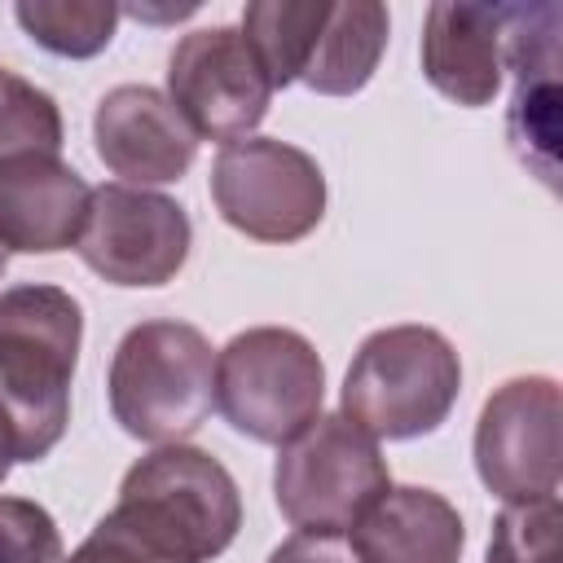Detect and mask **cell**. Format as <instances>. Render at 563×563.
<instances>
[{
	"mask_svg": "<svg viewBox=\"0 0 563 563\" xmlns=\"http://www.w3.org/2000/svg\"><path fill=\"white\" fill-rule=\"evenodd\" d=\"M163 563H207L242 528V493L220 457L194 444H158L128 466L106 510Z\"/></svg>",
	"mask_w": 563,
	"mask_h": 563,
	"instance_id": "6da1fadb",
	"label": "cell"
},
{
	"mask_svg": "<svg viewBox=\"0 0 563 563\" xmlns=\"http://www.w3.org/2000/svg\"><path fill=\"white\" fill-rule=\"evenodd\" d=\"M79 343L84 308L70 290L44 282L0 290V396L26 435L31 462L48 457L66 435Z\"/></svg>",
	"mask_w": 563,
	"mask_h": 563,
	"instance_id": "7a4b0ae2",
	"label": "cell"
},
{
	"mask_svg": "<svg viewBox=\"0 0 563 563\" xmlns=\"http://www.w3.org/2000/svg\"><path fill=\"white\" fill-rule=\"evenodd\" d=\"M106 391L132 440L180 444L216 405V352L189 321H141L119 339Z\"/></svg>",
	"mask_w": 563,
	"mask_h": 563,
	"instance_id": "3957f363",
	"label": "cell"
},
{
	"mask_svg": "<svg viewBox=\"0 0 563 563\" xmlns=\"http://www.w3.org/2000/svg\"><path fill=\"white\" fill-rule=\"evenodd\" d=\"M462 391L457 347L431 325L374 330L339 391V413L374 440H413L435 431Z\"/></svg>",
	"mask_w": 563,
	"mask_h": 563,
	"instance_id": "277c9868",
	"label": "cell"
},
{
	"mask_svg": "<svg viewBox=\"0 0 563 563\" xmlns=\"http://www.w3.org/2000/svg\"><path fill=\"white\" fill-rule=\"evenodd\" d=\"M325 400L317 347L286 325H251L216 356V405L224 422L255 444H286Z\"/></svg>",
	"mask_w": 563,
	"mask_h": 563,
	"instance_id": "5b68a950",
	"label": "cell"
},
{
	"mask_svg": "<svg viewBox=\"0 0 563 563\" xmlns=\"http://www.w3.org/2000/svg\"><path fill=\"white\" fill-rule=\"evenodd\" d=\"M387 488L391 471L378 440L343 413H317L273 466V497L295 532H347Z\"/></svg>",
	"mask_w": 563,
	"mask_h": 563,
	"instance_id": "8992f818",
	"label": "cell"
},
{
	"mask_svg": "<svg viewBox=\"0 0 563 563\" xmlns=\"http://www.w3.org/2000/svg\"><path fill=\"white\" fill-rule=\"evenodd\" d=\"M211 202L242 238L286 246L321 224L325 176L308 150L277 136H246L216 154Z\"/></svg>",
	"mask_w": 563,
	"mask_h": 563,
	"instance_id": "52a82bcc",
	"label": "cell"
},
{
	"mask_svg": "<svg viewBox=\"0 0 563 563\" xmlns=\"http://www.w3.org/2000/svg\"><path fill=\"white\" fill-rule=\"evenodd\" d=\"M559 427H563V396L550 374L506 378L484 400L475 422L479 484L506 506L554 497L563 471Z\"/></svg>",
	"mask_w": 563,
	"mask_h": 563,
	"instance_id": "ba28073f",
	"label": "cell"
},
{
	"mask_svg": "<svg viewBox=\"0 0 563 563\" xmlns=\"http://www.w3.org/2000/svg\"><path fill=\"white\" fill-rule=\"evenodd\" d=\"M167 101L198 141H246L273 101V84L238 26L180 35L167 57Z\"/></svg>",
	"mask_w": 563,
	"mask_h": 563,
	"instance_id": "9c48e42d",
	"label": "cell"
},
{
	"mask_svg": "<svg viewBox=\"0 0 563 563\" xmlns=\"http://www.w3.org/2000/svg\"><path fill=\"white\" fill-rule=\"evenodd\" d=\"M194 246V224L185 207L167 194L136 185L92 189L84 233L75 242L79 260L110 286H167Z\"/></svg>",
	"mask_w": 563,
	"mask_h": 563,
	"instance_id": "30bf717a",
	"label": "cell"
},
{
	"mask_svg": "<svg viewBox=\"0 0 563 563\" xmlns=\"http://www.w3.org/2000/svg\"><path fill=\"white\" fill-rule=\"evenodd\" d=\"M97 158L123 176V185H172L194 167L198 136L176 114L167 92L150 84H119L92 110Z\"/></svg>",
	"mask_w": 563,
	"mask_h": 563,
	"instance_id": "8fae6325",
	"label": "cell"
},
{
	"mask_svg": "<svg viewBox=\"0 0 563 563\" xmlns=\"http://www.w3.org/2000/svg\"><path fill=\"white\" fill-rule=\"evenodd\" d=\"M506 26H510V4H457V0L431 4L418 44L427 84L453 106L466 110L488 106L501 88Z\"/></svg>",
	"mask_w": 563,
	"mask_h": 563,
	"instance_id": "7c38bea8",
	"label": "cell"
},
{
	"mask_svg": "<svg viewBox=\"0 0 563 563\" xmlns=\"http://www.w3.org/2000/svg\"><path fill=\"white\" fill-rule=\"evenodd\" d=\"M92 189L57 154L0 163V246L18 255L70 251L84 233Z\"/></svg>",
	"mask_w": 563,
	"mask_h": 563,
	"instance_id": "4fadbf2b",
	"label": "cell"
},
{
	"mask_svg": "<svg viewBox=\"0 0 563 563\" xmlns=\"http://www.w3.org/2000/svg\"><path fill=\"white\" fill-rule=\"evenodd\" d=\"M347 541L361 563H457L466 545L462 515L435 488H387L352 528Z\"/></svg>",
	"mask_w": 563,
	"mask_h": 563,
	"instance_id": "5bb4252c",
	"label": "cell"
},
{
	"mask_svg": "<svg viewBox=\"0 0 563 563\" xmlns=\"http://www.w3.org/2000/svg\"><path fill=\"white\" fill-rule=\"evenodd\" d=\"M387 31H391V18L378 0H343V4H330L312 48H308V62L299 70V84H308L312 92L321 97H352L361 92L378 62H383V48H387Z\"/></svg>",
	"mask_w": 563,
	"mask_h": 563,
	"instance_id": "9a60e30c",
	"label": "cell"
},
{
	"mask_svg": "<svg viewBox=\"0 0 563 563\" xmlns=\"http://www.w3.org/2000/svg\"><path fill=\"white\" fill-rule=\"evenodd\" d=\"M325 13H330V0H255L242 9L238 31L255 48L273 88H286L299 79Z\"/></svg>",
	"mask_w": 563,
	"mask_h": 563,
	"instance_id": "2e32d148",
	"label": "cell"
},
{
	"mask_svg": "<svg viewBox=\"0 0 563 563\" xmlns=\"http://www.w3.org/2000/svg\"><path fill=\"white\" fill-rule=\"evenodd\" d=\"M18 26L57 57H97L123 18L119 4L106 0H18L13 4Z\"/></svg>",
	"mask_w": 563,
	"mask_h": 563,
	"instance_id": "e0dca14e",
	"label": "cell"
},
{
	"mask_svg": "<svg viewBox=\"0 0 563 563\" xmlns=\"http://www.w3.org/2000/svg\"><path fill=\"white\" fill-rule=\"evenodd\" d=\"M62 110L57 101L0 66V163L22 154H62Z\"/></svg>",
	"mask_w": 563,
	"mask_h": 563,
	"instance_id": "ac0fdd59",
	"label": "cell"
},
{
	"mask_svg": "<svg viewBox=\"0 0 563 563\" xmlns=\"http://www.w3.org/2000/svg\"><path fill=\"white\" fill-rule=\"evenodd\" d=\"M559 493L506 506L493 523L484 563H559Z\"/></svg>",
	"mask_w": 563,
	"mask_h": 563,
	"instance_id": "d6986e66",
	"label": "cell"
},
{
	"mask_svg": "<svg viewBox=\"0 0 563 563\" xmlns=\"http://www.w3.org/2000/svg\"><path fill=\"white\" fill-rule=\"evenodd\" d=\"M0 563H66L62 532L40 501L0 497Z\"/></svg>",
	"mask_w": 563,
	"mask_h": 563,
	"instance_id": "ffe728a7",
	"label": "cell"
},
{
	"mask_svg": "<svg viewBox=\"0 0 563 563\" xmlns=\"http://www.w3.org/2000/svg\"><path fill=\"white\" fill-rule=\"evenodd\" d=\"M268 563H361L347 532H295L286 537Z\"/></svg>",
	"mask_w": 563,
	"mask_h": 563,
	"instance_id": "44dd1931",
	"label": "cell"
},
{
	"mask_svg": "<svg viewBox=\"0 0 563 563\" xmlns=\"http://www.w3.org/2000/svg\"><path fill=\"white\" fill-rule=\"evenodd\" d=\"M4 268H9V251L0 246V277H4Z\"/></svg>",
	"mask_w": 563,
	"mask_h": 563,
	"instance_id": "7402d4cb",
	"label": "cell"
},
{
	"mask_svg": "<svg viewBox=\"0 0 563 563\" xmlns=\"http://www.w3.org/2000/svg\"><path fill=\"white\" fill-rule=\"evenodd\" d=\"M4 475H9V462H4V457H0V484H4Z\"/></svg>",
	"mask_w": 563,
	"mask_h": 563,
	"instance_id": "603a6c76",
	"label": "cell"
}]
</instances>
